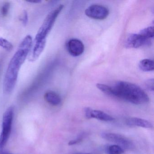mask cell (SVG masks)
<instances>
[{"mask_svg": "<svg viewBox=\"0 0 154 154\" xmlns=\"http://www.w3.org/2000/svg\"><path fill=\"white\" fill-rule=\"evenodd\" d=\"M33 39L28 35L24 38L16 53L11 60L3 81V91L10 94L14 90L17 81L19 72L32 47Z\"/></svg>", "mask_w": 154, "mask_h": 154, "instance_id": "6da1fadb", "label": "cell"}, {"mask_svg": "<svg viewBox=\"0 0 154 154\" xmlns=\"http://www.w3.org/2000/svg\"><path fill=\"white\" fill-rule=\"evenodd\" d=\"M111 87L112 97H116L135 104H141L149 101L147 94L135 84L118 81Z\"/></svg>", "mask_w": 154, "mask_h": 154, "instance_id": "7a4b0ae2", "label": "cell"}, {"mask_svg": "<svg viewBox=\"0 0 154 154\" xmlns=\"http://www.w3.org/2000/svg\"><path fill=\"white\" fill-rule=\"evenodd\" d=\"M63 8V5H59L48 15L36 35L35 42L46 40L47 37L52 30L57 17Z\"/></svg>", "mask_w": 154, "mask_h": 154, "instance_id": "3957f363", "label": "cell"}, {"mask_svg": "<svg viewBox=\"0 0 154 154\" xmlns=\"http://www.w3.org/2000/svg\"><path fill=\"white\" fill-rule=\"evenodd\" d=\"M13 116L14 108L12 107H9L3 114L2 131L0 136V152L2 151L10 135Z\"/></svg>", "mask_w": 154, "mask_h": 154, "instance_id": "277c9868", "label": "cell"}, {"mask_svg": "<svg viewBox=\"0 0 154 154\" xmlns=\"http://www.w3.org/2000/svg\"><path fill=\"white\" fill-rule=\"evenodd\" d=\"M102 137L108 141L118 144V146L122 147V148L132 149L134 147V144L131 140L120 134L107 132L103 133Z\"/></svg>", "mask_w": 154, "mask_h": 154, "instance_id": "5b68a950", "label": "cell"}, {"mask_svg": "<svg viewBox=\"0 0 154 154\" xmlns=\"http://www.w3.org/2000/svg\"><path fill=\"white\" fill-rule=\"evenodd\" d=\"M108 8L102 5H91L85 11V14L87 17L93 19L103 20L106 19L109 15Z\"/></svg>", "mask_w": 154, "mask_h": 154, "instance_id": "8992f818", "label": "cell"}, {"mask_svg": "<svg viewBox=\"0 0 154 154\" xmlns=\"http://www.w3.org/2000/svg\"><path fill=\"white\" fill-rule=\"evenodd\" d=\"M151 44V40H148L139 34H130L126 41L125 46L128 48H137L140 47L149 46Z\"/></svg>", "mask_w": 154, "mask_h": 154, "instance_id": "52a82bcc", "label": "cell"}, {"mask_svg": "<svg viewBox=\"0 0 154 154\" xmlns=\"http://www.w3.org/2000/svg\"><path fill=\"white\" fill-rule=\"evenodd\" d=\"M67 51L74 57H78L83 53L85 46L82 42L76 38L70 39L66 44Z\"/></svg>", "mask_w": 154, "mask_h": 154, "instance_id": "ba28073f", "label": "cell"}, {"mask_svg": "<svg viewBox=\"0 0 154 154\" xmlns=\"http://www.w3.org/2000/svg\"><path fill=\"white\" fill-rule=\"evenodd\" d=\"M84 111L87 119H95L105 122L112 121L114 120V118L110 115L99 110H93L87 107L85 109Z\"/></svg>", "mask_w": 154, "mask_h": 154, "instance_id": "9c48e42d", "label": "cell"}, {"mask_svg": "<svg viewBox=\"0 0 154 154\" xmlns=\"http://www.w3.org/2000/svg\"><path fill=\"white\" fill-rule=\"evenodd\" d=\"M46 44V40L39 42H35V45L29 57V60L30 61L34 62L38 59L45 49Z\"/></svg>", "mask_w": 154, "mask_h": 154, "instance_id": "30bf717a", "label": "cell"}, {"mask_svg": "<svg viewBox=\"0 0 154 154\" xmlns=\"http://www.w3.org/2000/svg\"><path fill=\"white\" fill-rule=\"evenodd\" d=\"M126 123L129 126H137L146 128H152L153 125L150 122L138 118H129L126 120Z\"/></svg>", "mask_w": 154, "mask_h": 154, "instance_id": "8fae6325", "label": "cell"}, {"mask_svg": "<svg viewBox=\"0 0 154 154\" xmlns=\"http://www.w3.org/2000/svg\"><path fill=\"white\" fill-rule=\"evenodd\" d=\"M44 99L47 102L54 106L60 104L62 100L60 95L52 91L46 93L44 95Z\"/></svg>", "mask_w": 154, "mask_h": 154, "instance_id": "7c38bea8", "label": "cell"}, {"mask_svg": "<svg viewBox=\"0 0 154 154\" xmlns=\"http://www.w3.org/2000/svg\"><path fill=\"white\" fill-rule=\"evenodd\" d=\"M138 66L143 72H151L154 71V61L151 59H143L140 62Z\"/></svg>", "mask_w": 154, "mask_h": 154, "instance_id": "4fadbf2b", "label": "cell"}, {"mask_svg": "<svg viewBox=\"0 0 154 154\" xmlns=\"http://www.w3.org/2000/svg\"><path fill=\"white\" fill-rule=\"evenodd\" d=\"M139 34L148 40H151L154 38V31L153 26H149L142 29Z\"/></svg>", "mask_w": 154, "mask_h": 154, "instance_id": "5bb4252c", "label": "cell"}, {"mask_svg": "<svg viewBox=\"0 0 154 154\" xmlns=\"http://www.w3.org/2000/svg\"><path fill=\"white\" fill-rule=\"evenodd\" d=\"M106 150L108 154H122L124 152L123 148L117 145L109 146Z\"/></svg>", "mask_w": 154, "mask_h": 154, "instance_id": "9a60e30c", "label": "cell"}, {"mask_svg": "<svg viewBox=\"0 0 154 154\" xmlns=\"http://www.w3.org/2000/svg\"><path fill=\"white\" fill-rule=\"evenodd\" d=\"M0 47L8 51H11L13 48L12 44L8 40L3 38H0Z\"/></svg>", "mask_w": 154, "mask_h": 154, "instance_id": "2e32d148", "label": "cell"}, {"mask_svg": "<svg viewBox=\"0 0 154 154\" xmlns=\"http://www.w3.org/2000/svg\"><path fill=\"white\" fill-rule=\"evenodd\" d=\"M10 8V3L9 2H6L3 4L1 8V14L2 17H6L8 14Z\"/></svg>", "mask_w": 154, "mask_h": 154, "instance_id": "e0dca14e", "label": "cell"}, {"mask_svg": "<svg viewBox=\"0 0 154 154\" xmlns=\"http://www.w3.org/2000/svg\"><path fill=\"white\" fill-rule=\"evenodd\" d=\"M20 20L24 26H26L27 24L28 21V16L27 12L26 11H23L22 15L20 17Z\"/></svg>", "mask_w": 154, "mask_h": 154, "instance_id": "ac0fdd59", "label": "cell"}, {"mask_svg": "<svg viewBox=\"0 0 154 154\" xmlns=\"http://www.w3.org/2000/svg\"><path fill=\"white\" fill-rule=\"evenodd\" d=\"M154 79H151L147 80L145 83L146 87L150 91H154Z\"/></svg>", "mask_w": 154, "mask_h": 154, "instance_id": "d6986e66", "label": "cell"}, {"mask_svg": "<svg viewBox=\"0 0 154 154\" xmlns=\"http://www.w3.org/2000/svg\"><path fill=\"white\" fill-rule=\"evenodd\" d=\"M83 136H80L79 137L73 140L69 141V143H68V145L72 146V145H75V144L80 143L83 140Z\"/></svg>", "mask_w": 154, "mask_h": 154, "instance_id": "ffe728a7", "label": "cell"}, {"mask_svg": "<svg viewBox=\"0 0 154 154\" xmlns=\"http://www.w3.org/2000/svg\"><path fill=\"white\" fill-rule=\"evenodd\" d=\"M27 2H29V3H38L39 2H41V1L40 0H32V1H27Z\"/></svg>", "mask_w": 154, "mask_h": 154, "instance_id": "44dd1931", "label": "cell"}, {"mask_svg": "<svg viewBox=\"0 0 154 154\" xmlns=\"http://www.w3.org/2000/svg\"><path fill=\"white\" fill-rule=\"evenodd\" d=\"M90 154V153H87V154Z\"/></svg>", "mask_w": 154, "mask_h": 154, "instance_id": "7402d4cb", "label": "cell"}]
</instances>
